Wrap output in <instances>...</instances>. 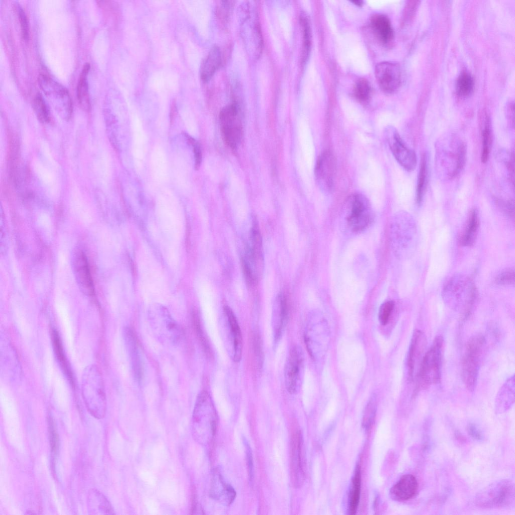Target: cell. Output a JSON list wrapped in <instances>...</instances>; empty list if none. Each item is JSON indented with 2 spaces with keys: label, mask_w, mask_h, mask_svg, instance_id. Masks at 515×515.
I'll return each instance as SVG.
<instances>
[{
  "label": "cell",
  "mask_w": 515,
  "mask_h": 515,
  "mask_svg": "<svg viewBox=\"0 0 515 515\" xmlns=\"http://www.w3.org/2000/svg\"><path fill=\"white\" fill-rule=\"evenodd\" d=\"M443 344L442 335L436 336L432 345L423 356L416 376L414 395L440 382Z\"/></svg>",
  "instance_id": "obj_1"
},
{
  "label": "cell",
  "mask_w": 515,
  "mask_h": 515,
  "mask_svg": "<svg viewBox=\"0 0 515 515\" xmlns=\"http://www.w3.org/2000/svg\"><path fill=\"white\" fill-rule=\"evenodd\" d=\"M343 224L347 231L352 233L366 229L374 219V213L368 199L361 194L350 196L342 211Z\"/></svg>",
  "instance_id": "obj_2"
},
{
  "label": "cell",
  "mask_w": 515,
  "mask_h": 515,
  "mask_svg": "<svg viewBox=\"0 0 515 515\" xmlns=\"http://www.w3.org/2000/svg\"><path fill=\"white\" fill-rule=\"evenodd\" d=\"M485 339L483 335L476 334L468 339L462 361V376L466 388L470 392L475 389Z\"/></svg>",
  "instance_id": "obj_3"
},
{
  "label": "cell",
  "mask_w": 515,
  "mask_h": 515,
  "mask_svg": "<svg viewBox=\"0 0 515 515\" xmlns=\"http://www.w3.org/2000/svg\"><path fill=\"white\" fill-rule=\"evenodd\" d=\"M513 484L506 480L492 483L478 493L476 503L483 508L507 507L513 502Z\"/></svg>",
  "instance_id": "obj_4"
},
{
  "label": "cell",
  "mask_w": 515,
  "mask_h": 515,
  "mask_svg": "<svg viewBox=\"0 0 515 515\" xmlns=\"http://www.w3.org/2000/svg\"><path fill=\"white\" fill-rule=\"evenodd\" d=\"M149 323L155 335L162 344L175 346L181 341L182 329L166 310L161 309L150 314Z\"/></svg>",
  "instance_id": "obj_5"
},
{
  "label": "cell",
  "mask_w": 515,
  "mask_h": 515,
  "mask_svg": "<svg viewBox=\"0 0 515 515\" xmlns=\"http://www.w3.org/2000/svg\"><path fill=\"white\" fill-rule=\"evenodd\" d=\"M219 121L225 143L233 150L236 149L243 135L239 105L233 103L223 107L219 114Z\"/></svg>",
  "instance_id": "obj_6"
},
{
  "label": "cell",
  "mask_w": 515,
  "mask_h": 515,
  "mask_svg": "<svg viewBox=\"0 0 515 515\" xmlns=\"http://www.w3.org/2000/svg\"><path fill=\"white\" fill-rule=\"evenodd\" d=\"M38 81L41 90L55 109L65 118L69 119L72 112V103L68 90L46 74H40Z\"/></svg>",
  "instance_id": "obj_7"
},
{
  "label": "cell",
  "mask_w": 515,
  "mask_h": 515,
  "mask_svg": "<svg viewBox=\"0 0 515 515\" xmlns=\"http://www.w3.org/2000/svg\"><path fill=\"white\" fill-rule=\"evenodd\" d=\"M385 135L389 148L397 162L406 170H413L417 163L415 152L407 147L395 128L387 127Z\"/></svg>",
  "instance_id": "obj_8"
},
{
  "label": "cell",
  "mask_w": 515,
  "mask_h": 515,
  "mask_svg": "<svg viewBox=\"0 0 515 515\" xmlns=\"http://www.w3.org/2000/svg\"><path fill=\"white\" fill-rule=\"evenodd\" d=\"M303 354L298 346H293L289 352L285 367V381L289 393L294 394L299 389L303 369Z\"/></svg>",
  "instance_id": "obj_9"
},
{
  "label": "cell",
  "mask_w": 515,
  "mask_h": 515,
  "mask_svg": "<svg viewBox=\"0 0 515 515\" xmlns=\"http://www.w3.org/2000/svg\"><path fill=\"white\" fill-rule=\"evenodd\" d=\"M336 162L334 155L326 150L319 155L315 167L316 183L324 193H330L333 188Z\"/></svg>",
  "instance_id": "obj_10"
},
{
  "label": "cell",
  "mask_w": 515,
  "mask_h": 515,
  "mask_svg": "<svg viewBox=\"0 0 515 515\" xmlns=\"http://www.w3.org/2000/svg\"><path fill=\"white\" fill-rule=\"evenodd\" d=\"M72 268L76 282L85 294L93 296L95 287L88 258L81 250H76L73 255Z\"/></svg>",
  "instance_id": "obj_11"
},
{
  "label": "cell",
  "mask_w": 515,
  "mask_h": 515,
  "mask_svg": "<svg viewBox=\"0 0 515 515\" xmlns=\"http://www.w3.org/2000/svg\"><path fill=\"white\" fill-rule=\"evenodd\" d=\"M375 76L380 88L386 93L394 92L400 84L401 70L396 63L385 61L377 64Z\"/></svg>",
  "instance_id": "obj_12"
},
{
  "label": "cell",
  "mask_w": 515,
  "mask_h": 515,
  "mask_svg": "<svg viewBox=\"0 0 515 515\" xmlns=\"http://www.w3.org/2000/svg\"><path fill=\"white\" fill-rule=\"evenodd\" d=\"M123 334L134 377L140 383L144 373V361L137 339L133 330L129 327L124 328Z\"/></svg>",
  "instance_id": "obj_13"
},
{
  "label": "cell",
  "mask_w": 515,
  "mask_h": 515,
  "mask_svg": "<svg viewBox=\"0 0 515 515\" xmlns=\"http://www.w3.org/2000/svg\"><path fill=\"white\" fill-rule=\"evenodd\" d=\"M302 450V438L299 432L294 435L291 444V476L296 487L300 486L304 480Z\"/></svg>",
  "instance_id": "obj_14"
},
{
  "label": "cell",
  "mask_w": 515,
  "mask_h": 515,
  "mask_svg": "<svg viewBox=\"0 0 515 515\" xmlns=\"http://www.w3.org/2000/svg\"><path fill=\"white\" fill-rule=\"evenodd\" d=\"M426 345V338L424 333L420 330H416L412 335L407 360L408 377L409 381L413 379L416 363L421 357Z\"/></svg>",
  "instance_id": "obj_15"
},
{
  "label": "cell",
  "mask_w": 515,
  "mask_h": 515,
  "mask_svg": "<svg viewBox=\"0 0 515 515\" xmlns=\"http://www.w3.org/2000/svg\"><path fill=\"white\" fill-rule=\"evenodd\" d=\"M417 488L416 478L410 474H405L392 487L390 496L395 500L405 501L414 496Z\"/></svg>",
  "instance_id": "obj_16"
},
{
  "label": "cell",
  "mask_w": 515,
  "mask_h": 515,
  "mask_svg": "<svg viewBox=\"0 0 515 515\" xmlns=\"http://www.w3.org/2000/svg\"><path fill=\"white\" fill-rule=\"evenodd\" d=\"M224 312L227 317L228 327L233 344V356L234 361L238 362L241 358L242 351V338L240 328L236 317L232 310L228 306L224 307Z\"/></svg>",
  "instance_id": "obj_17"
},
{
  "label": "cell",
  "mask_w": 515,
  "mask_h": 515,
  "mask_svg": "<svg viewBox=\"0 0 515 515\" xmlns=\"http://www.w3.org/2000/svg\"><path fill=\"white\" fill-rule=\"evenodd\" d=\"M289 306L286 296L281 294L279 296L278 308L273 322L274 342L277 344L281 339L287 323Z\"/></svg>",
  "instance_id": "obj_18"
},
{
  "label": "cell",
  "mask_w": 515,
  "mask_h": 515,
  "mask_svg": "<svg viewBox=\"0 0 515 515\" xmlns=\"http://www.w3.org/2000/svg\"><path fill=\"white\" fill-rule=\"evenodd\" d=\"M221 62V54L217 46H213L203 61L200 68L201 79L207 81L214 75Z\"/></svg>",
  "instance_id": "obj_19"
},
{
  "label": "cell",
  "mask_w": 515,
  "mask_h": 515,
  "mask_svg": "<svg viewBox=\"0 0 515 515\" xmlns=\"http://www.w3.org/2000/svg\"><path fill=\"white\" fill-rule=\"evenodd\" d=\"M90 69V64L85 63L80 72L76 89V95L80 107L85 111L91 109V103L88 83V75Z\"/></svg>",
  "instance_id": "obj_20"
},
{
  "label": "cell",
  "mask_w": 515,
  "mask_h": 515,
  "mask_svg": "<svg viewBox=\"0 0 515 515\" xmlns=\"http://www.w3.org/2000/svg\"><path fill=\"white\" fill-rule=\"evenodd\" d=\"M211 493L213 498L217 499L223 497V502L229 505L233 501L236 496L234 488L229 484L226 483L220 473H218L214 480L213 486Z\"/></svg>",
  "instance_id": "obj_21"
},
{
  "label": "cell",
  "mask_w": 515,
  "mask_h": 515,
  "mask_svg": "<svg viewBox=\"0 0 515 515\" xmlns=\"http://www.w3.org/2000/svg\"><path fill=\"white\" fill-rule=\"evenodd\" d=\"M371 24L374 32L382 42L387 43L392 40L393 32L387 17L382 15H375L371 18Z\"/></svg>",
  "instance_id": "obj_22"
},
{
  "label": "cell",
  "mask_w": 515,
  "mask_h": 515,
  "mask_svg": "<svg viewBox=\"0 0 515 515\" xmlns=\"http://www.w3.org/2000/svg\"><path fill=\"white\" fill-rule=\"evenodd\" d=\"M514 375L506 380L498 392L496 399V405L499 410H506L514 402Z\"/></svg>",
  "instance_id": "obj_23"
},
{
  "label": "cell",
  "mask_w": 515,
  "mask_h": 515,
  "mask_svg": "<svg viewBox=\"0 0 515 515\" xmlns=\"http://www.w3.org/2000/svg\"><path fill=\"white\" fill-rule=\"evenodd\" d=\"M361 482V468L360 465L358 464L353 478L352 487L349 496V510L351 514H355L358 507L360 497Z\"/></svg>",
  "instance_id": "obj_24"
},
{
  "label": "cell",
  "mask_w": 515,
  "mask_h": 515,
  "mask_svg": "<svg viewBox=\"0 0 515 515\" xmlns=\"http://www.w3.org/2000/svg\"><path fill=\"white\" fill-rule=\"evenodd\" d=\"M479 227V219L478 213L476 210H473L470 213L468 222L464 232L461 236L460 242L463 246H471L473 245L477 235Z\"/></svg>",
  "instance_id": "obj_25"
},
{
  "label": "cell",
  "mask_w": 515,
  "mask_h": 515,
  "mask_svg": "<svg viewBox=\"0 0 515 515\" xmlns=\"http://www.w3.org/2000/svg\"><path fill=\"white\" fill-rule=\"evenodd\" d=\"M300 24L303 34L302 62L305 63L308 57L311 47V30L307 15L302 13L300 16Z\"/></svg>",
  "instance_id": "obj_26"
},
{
  "label": "cell",
  "mask_w": 515,
  "mask_h": 515,
  "mask_svg": "<svg viewBox=\"0 0 515 515\" xmlns=\"http://www.w3.org/2000/svg\"><path fill=\"white\" fill-rule=\"evenodd\" d=\"M52 341L53 345V348L55 353L58 361H59L61 367L64 370V372L66 373L69 379L72 381V375L69 369L68 364L64 355L62 346L60 340L59 335L55 330H53L52 333Z\"/></svg>",
  "instance_id": "obj_27"
},
{
  "label": "cell",
  "mask_w": 515,
  "mask_h": 515,
  "mask_svg": "<svg viewBox=\"0 0 515 515\" xmlns=\"http://www.w3.org/2000/svg\"><path fill=\"white\" fill-rule=\"evenodd\" d=\"M474 87L472 76L467 72H463L458 76L456 88L457 93L461 96H467L472 92Z\"/></svg>",
  "instance_id": "obj_28"
},
{
  "label": "cell",
  "mask_w": 515,
  "mask_h": 515,
  "mask_svg": "<svg viewBox=\"0 0 515 515\" xmlns=\"http://www.w3.org/2000/svg\"><path fill=\"white\" fill-rule=\"evenodd\" d=\"M34 111L39 121L46 123L50 121V117L47 106L42 96L38 94L33 101Z\"/></svg>",
  "instance_id": "obj_29"
},
{
  "label": "cell",
  "mask_w": 515,
  "mask_h": 515,
  "mask_svg": "<svg viewBox=\"0 0 515 515\" xmlns=\"http://www.w3.org/2000/svg\"><path fill=\"white\" fill-rule=\"evenodd\" d=\"M371 89L370 84L367 79L364 78L359 79L354 88L355 97L360 102H367L370 97Z\"/></svg>",
  "instance_id": "obj_30"
},
{
  "label": "cell",
  "mask_w": 515,
  "mask_h": 515,
  "mask_svg": "<svg viewBox=\"0 0 515 515\" xmlns=\"http://www.w3.org/2000/svg\"><path fill=\"white\" fill-rule=\"evenodd\" d=\"M426 160L425 157L424 156L420 163L416 188V201L418 204H420L423 198L426 181Z\"/></svg>",
  "instance_id": "obj_31"
},
{
  "label": "cell",
  "mask_w": 515,
  "mask_h": 515,
  "mask_svg": "<svg viewBox=\"0 0 515 515\" xmlns=\"http://www.w3.org/2000/svg\"><path fill=\"white\" fill-rule=\"evenodd\" d=\"M376 411V399L374 396L369 400L365 410L363 417L364 427L369 428L374 419Z\"/></svg>",
  "instance_id": "obj_32"
},
{
  "label": "cell",
  "mask_w": 515,
  "mask_h": 515,
  "mask_svg": "<svg viewBox=\"0 0 515 515\" xmlns=\"http://www.w3.org/2000/svg\"><path fill=\"white\" fill-rule=\"evenodd\" d=\"M490 141V132L489 125L486 124L482 132V150L481 153V161L485 163L488 158L489 153V146Z\"/></svg>",
  "instance_id": "obj_33"
},
{
  "label": "cell",
  "mask_w": 515,
  "mask_h": 515,
  "mask_svg": "<svg viewBox=\"0 0 515 515\" xmlns=\"http://www.w3.org/2000/svg\"><path fill=\"white\" fill-rule=\"evenodd\" d=\"M193 316L194 327L196 329V331L199 337V339H200L201 343L202 344L203 347L204 349L205 353H206V354L208 356H211V350L208 345V343L206 340V339L203 334V332L201 329L200 322L199 320L200 319L199 318L198 315L195 312L193 314Z\"/></svg>",
  "instance_id": "obj_34"
},
{
  "label": "cell",
  "mask_w": 515,
  "mask_h": 515,
  "mask_svg": "<svg viewBox=\"0 0 515 515\" xmlns=\"http://www.w3.org/2000/svg\"><path fill=\"white\" fill-rule=\"evenodd\" d=\"M394 306V303L392 301H389L384 303L380 307L379 312V320L382 325H385L388 321L389 318L393 311Z\"/></svg>",
  "instance_id": "obj_35"
},
{
  "label": "cell",
  "mask_w": 515,
  "mask_h": 515,
  "mask_svg": "<svg viewBox=\"0 0 515 515\" xmlns=\"http://www.w3.org/2000/svg\"><path fill=\"white\" fill-rule=\"evenodd\" d=\"M242 267L246 283L249 285H252L256 282V275L249 263L243 258L241 260Z\"/></svg>",
  "instance_id": "obj_36"
},
{
  "label": "cell",
  "mask_w": 515,
  "mask_h": 515,
  "mask_svg": "<svg viewBox=\"0 0 515 515\" xmlns=\"http://www.w3.org/2000/svg\"><path fill=\"white\" fill-rule=\"evenodd\" d=\"M495 282L500 285H509L514 283L513 270L507 269L499 274L495 278Z\"/></svg>",
  "instance_id": "obj_37"
},
{
  "label": "cell",
  "mask_w": 515,
  "mask_h": 515,
  "mask_svg": "<svg viewBox=\"0 0 515 515\" xmlns=\"http://www.w3.org/2000/svg\"><path fill=\"white\" fill-rule=\"evenodd\" d=\"M18 16L21 25L22 37L25 42H28L29 38V29L27 16L24 10L20 8Z\"/></svg>",
  "instance_id": "obj_38"
},
{
  "label": "cell",
  "mask_w": 515,
  "mask_h": 515,
  "mask_svg": "<svg viewBox=\"0 0 515 515\" xmlns=\"http://www.w3.org/2000/svg\"><path fill=\"white\" fill-rule=\"evenodd\" d=\"M243 443L244 444L245 448V450H246L245 452H246V462H247V470H248V474L249 480L250 482H252V480H253V474H254L253 462V457H252V451H251V448L250 447V445L248 444V441H247V440L245 438H243Z\"/></svg>",
  "instance_id": "obj_39"
},
{
  "label": "cell",
  "mask_w": 515,
  "mask_h": 515,
  "mask_svg": "<svg viewBox=\"0 0 515 515\" xmlns=\"http://www.w3.org/2000/svg\"><path fill=\"white\" fill-rule=\"evenodd\" d=\"M466 158V147L462 144L458 149L457 165L455 170L453 172V175L457 174L464 166Z\"/></svg>",
  "instance_id": "obj_40"
},
{
  "label": "cell",
  "mask_w": 515,
  "mask_h": 515,
  "mask_svg": "<svg viewBox=\"0 0 515 515\" xmlns=\"http://www.w3.org/2000/svg\"><path fill=\"white\" fill-rule=\"evenodd\" d=\"M233 1H222L217 12L218 16L223 21L227 20L230 10L233 7Z\"/></svg>",
  "instance_id": "obj_41"
},
{
  "label": "cell",
  "mask_w": 515,
  "mask_h": 515,
  "mask_svg": "<svg viewBox=\"0 0 515 515\" xmlns=\"http://www.w3.org/2000/svg\"><path fill=\"white\" fill-rule=\"evenodd\" d=\"M195 159V168L198 170L202 162V151L199 143L195 140L192 144Z\"/></svg>",
  "instance_id": "obj_42"
},
{
  "label": "cell",
  "mask_w": 515,
  "mask_h": 515,
  "mask_svg": "<svg viewBox=\"0 0 515 515\" xmlns=\"http://www.w3.org/2000/svg\"><path fill=\"white\" fill-rule=\"evenodd\" d=\"M469 434L474 439L480 441L483 439V436L481 431L473 423H470L468 426Z\"/></svg>",
  "instance_id": "obj_43"
},
{
  "label": "cell",
  "mask_w": 515,
  "mask_h": 515,
  "mask_svg": "<svg viewBox=\"0 0 515 515\" xmlns=\"http://www.w3.org/2000/svg\"><path fill=\"white\" fill-rule=\"evenodd\" d=\"M50 430V443L52 452H55L57 447L58 438L56 432L53 427V423L49 424Z\"/></svg>",
  "instance_id": "obj_44"
},
{
  "label": "cell",
  "mask_w": 515,
  "mask_h": 515,
  "mask_svg": "<svg viewBox=\"0 0 515 515\" xmlns=\"http://www.w3.org/2000/svg\"><path fill=\"white\" fill-rule=\"evenodd\" d=\"M352 3L359 6H361L363 4V2L361 1H352Z\"/></svg>",
  "instance_id": "obj_45"
}]
</instances>
